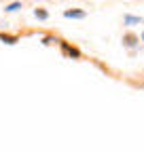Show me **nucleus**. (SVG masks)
Listing matches in <instances>:
<instances>
[{
	"label": "nucleus",
	"mask_w": 144,
	"mask_h": 152,
	"mask_svg": "<svg viewBox=\"0 0 144 152\" xmlns=\"http://www.w3.org/2000/svg\"><path fill=\"white\" fill-rule=\"evenodd\" d=\"M62 49H64V53H66V55H72V57H79V55H81L74 47H70V45H66V42H62Z\"/></svg>",
	"instance_id": "1"
},
{
	"label": "nucleus",
	"mask_w": 144,
	"mask_h": 152,
	"mask_svg": "<svg viewBox=\"0 0 144 152\" xmlns=\"http://www.w3.org/2000/svg\"><path fill=\"white\" fill-rule=\"evenodd\" d=\"M64 17H68V19H70V17H74V19H83V17H85V13H83V11H66V13H64Z\"/></svg>",
	"instance_id": "2"
},
{
	"label": "nucleus",
	"mask_w": 144,
	"mask_h": 152,
	"mask_svg": "<svg viewBox=\"0 0 144 152\" xmlns=\"http://www.w3.org/2000/svg\"><path fill=\"white\" fill-rule=\"evenodd\" d=\"M0 40H4V42L13 45V42H17V36H9V34H0Z\"/></svg>",
	"instance_id": "3"
},
{
	"label": "nucleus",
	"mask_w": 144,
	"mask_h": 152,
	"mask_svg": "<svg viewBox=\"0 0 144 152\" xmlns=\"http://www.w3.org/2000/svg\"><path fill=\"white\" fill-rule=\"evenodd\" d=\"M19 7H21L19 2H13V4H9V7H7V11H17V9H19Z\"/></svg>",
	"instance_id": "4"
},
{
	"label": "nucleus",
	"mask_w": 144,
	"mask_h": 152,
	"mask_svg": "<svg viewBox=\"0 0 144 152\" xmlns=\"http://www.w3.org/2000/svg\"><path fill=\"white\" fill-rule=\"evenodd\" d=\"M36 17H40V19H45V17H47V13H45V11H36Z\"/></svg>",
	"instance_id": "5"
},
{
	"label": "nucleus",
	"mask_w": 144,
	"mask_h": 152,
	"mask_svg": "<svg viewBox=\"0 0 144 152\" xmlns=\"http://www.w3.org/2000/svg\"><path fill=\"white\" fill-rule=\"evenodd\" d=\"M125 40H127V45L132 47V45H134V36H125Z\"/></svg>",
	"instance_id": "6"
},
{
	"label": "nucleus",
	"mask_w": 144,
	"mask_h": 152,
	"mask_svg": "<svg viewBox=\"0 0 144 152\" xmlns=\"http://www.w3.org/2000/svg\"><path fill=\"white\" fill-rule=\"evenodd\" d=\"M142 40H144V34H142Z\"/></svg>",
	"instance_id": "7"
}]
</instances>
